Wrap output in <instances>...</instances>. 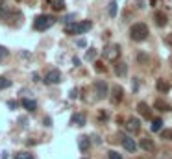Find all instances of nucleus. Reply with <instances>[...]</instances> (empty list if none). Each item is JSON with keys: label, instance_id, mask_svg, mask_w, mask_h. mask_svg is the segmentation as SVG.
<instances>
[{"label": "nucleus", "instance_id": "nucleus-1", "mask_svg": "<svg viewBox=\"0 0 172 159\" xmlns=\"http://www.w3.org/2000/svg\"><path fill=\"white\" fill-rule=\"evenodd\" d=\"M130 37L133 41H144L148 37V26L144 22H137L130 28Z\"/></svg>", "mask_w": 172, "mask_h": 159}, {"label": "nucleus", "instance_id": "nucleus-2", "mask_svg": "<svg viewBox=\"0 0 172 159\" xmlns=\"http://www.w3.org/2000/svg\"><path fill=\"white\" fill-rule=\"evenodd\" d=\"M54 22H56V19H54L52 15H39V17L34 20V28L39 30V31H45V30L52 28Z\"/></svg>", "mask_w": 172, "mask_h": 159}, {"label": "nucleus", "instance_id": "nucleus-3", "mask_svg": "<svg viewBox=\"0 0 172 159\" xmlns=\"http://www.w3.org/2000/svg\"><path fill=\"white\" fill-rule=\"evenodd\" d=\"M91 26H93L91 20H82V22H78V24H69L65 30H67V34L76 35V34H85V31H89Z\"/></svg>", "mask_w": 172, "mask_h": 159}, {"label": "nucleus", "instance_id": "nucleus-4", "mask_svg": "<svg viewBox=\"0 0 172 159\" xmlns=\"http://www.w3.org/2000/svg\"><path fill=\"white\" fill-rule=\"evenodd\" d=\"M120 56V46L119 45H109L104 48V57L109 59V61H117Z\"/></svg>", "mask_w": 172, "mask_h": 159}, {"label": "nucleus", "instance_id": "nucleus-5", "mask_svg": "<svg viewBox=\"0 0 172 159\" xmlns=\"http://www.w3.org/2000/svg\"><path fill=\"white\" fill-rule=\"evenodd\" d=\"M107 91H109V87H107V83H105L104 80L94 81V93H96V96H98L100 100L107 96Z\"/></svg>", "mask_w": 172, "mask_h": 159}, {"label": "nucleus", "instance_id": "nucleus-6", "mask_svg": "<svg viewBox=\"0 0 172 159\" xmlns=\"http://www.w3.org/2000/svg\"><path fill=\"white\" fill-rule=\"evenodd\" d=\"M61 81V72L58 69H52L46 76H45V83H48V85H56V83Z\"/></svg>", "mask_w": 172, "mask_h": 159}, {"label": "nucleus", "instance_id": "nucleus-7", "mask_svg": "<svg viewBox=\"0 0 172 159\" xmlns=\"http://www.w3.org/2000/svg\"><path fill=\"white\" fill-rule=\"evenodd\" d=\"M126 130L130 131V133H137L139 130H141V120H139V119H135V116H132V119H128Z\"/></svg>", "mask_w": 172, "mask_h": 159}, {"label": "nucleus", "instance_id": "nucleus-8", "mask_svg": "<svg viewBox=\"0 0 172 159\" xmlns=\"http://www.w3.org/2000/svg\"><path fill=\"white\" fill-rule=\"evenodd\" d=\"M137 111L141 113L143 119H148V120L152 119V111H150V107H148L144 102H139V104H137Z\"/></svg>", "mask_w": 172, "mask_h": 159}, {"label": "nucleus", "instance_id": "nucleus-9", "mask_svg": "<svg viewBox=\"0 0 172 159\" xmlns=\"http://www.w3.org/2000/svg\"><path fill=\"white\" fill-rule=\"evenodd\" d=\"M167 20H168V19H167V15H165V13H161V11H156V13H154V22H156L159 28L167 26Z\"/></svg>", "mask_w": 172, "mask_h": 159}, {"label": "nucleus", "instance_id": "nucleus-10", "mask_svg": "<svg viewBox=\"0 0 172 159\" xmlns=\"http://www.w3.org/2000/svg\"><path fill=\"white\" fill-rule=\"evenodd\" d=\"M120 143H122V146L126 148L128 152H135V150H137L135 141H133V139H130V137H122V141H120Z\"/></svg>", "mask_w": 172, "mask_h": 159}, {"label": "nucleus", "instance_id": "nucleus-11", "mask_svg": "<svg viewBox=\"0 0 172 159\" xmlns=\"http://www.w3.org/2000/svg\"><path fill=\"white\" fill-rule=\"evenodd\" d=\"M139 146H141L143 150H146V152H152L154 148H156L154 141H152V139H148V137H143V139H141V143H139Z\"/></svg>", "mask_w": 172, "mask_h": 159}, {"label": "nucleus", "instance_id": "nucleus-12", "mask_svg": "<svg viewBox=\"0 0 172 159\" xmlns=\"http://www.w3.org/2000/svg\"><path fill=\"white\" fill-rule=\"evenodd\" d=\"M111 94H113V102H120L122 96H124V89H122L120 85H115V87L111 89Z\"/></svg>", "mask_w": 172, "mask_h": 159}, {"label": "nucleus", "instance_id": "nucleus-13", "mask_svg": "<svg viewBox=\"0 0 172 159\" xmlns=\"http://www.w3.org/2000/svg\"><path fill=\"white\" fill-rule=\"evenodd\" d=\"M156 87H157V91H159V93H168V91H170V83H168L167 80L161 78V80H157Z\"/></svg>", "mask_w": 172, "mask_h": 159}, {"label": "nucleus", "instance_id": "nucleus-14", "mask_svg": "<svg viewBox=\"0 0 172 159\" xmlns=\"http://www.w3.org/2000/svg\"><path fill=\"white\" fill-rule=\"evenodd\" d=\"M115 72H117V76H126V72H128L126 63H122V61H117V63H115Z\"/></svg>", "mask_w": 172, "mask_h": 159}, {"label": "nucleus", "instance_id": "nucleus-15", "mask_svg": "<svg viewBox=\"0 0 172 159\" xmlns=\"http://www.w3.org/2000/svg\"><path fill=\"white\" fill-rule=\"evenodd\" d=\"M48 6L56 11H61V9H65V0H48Z\"/></svg>", "mask_w": 172, "mask_h": 159}, {"label": "nucleus", "instance_id": "nucleus-16", "mask_svg": "<svg viewBox=\"0 0 172 159\" xmlns=\"http://www.w3.org/2000/svg\"><path fill=\"white\" fill-rule=\"evenodd\" d=\"M22 107L28 111H35L37 109V102L35 100H30V98H22Z\"/></svg>", "mask_w": 172, "mask_h": 159}, {"label": "nucleus", "instance_id": "nucleus-17", "mask_svg": "<svg viewBox=\"0 0 172 159\" xmlns=\"http://www.w3.org/2000/svg\"><path fill=\"white\" fill-rule=\"evenodd\" d=\"M78 146H80V150H82V152H87V150H89V146H91L89 137H80V139H78Z\"/></svg>", "mask_w": 172, "mask_h": 159}, {"label": "nucleus", "instance_id": "nucleus-18", "mask_svg": "<svg viewBox=\"0 0 172 159\" xmlns=\"http://www.w3.org/2000/svg\"><path fill=\"white\" fill-rule=\"evenodd\" d=\"M11 15H13V11H11V9H9L6 4L0 6V17H2L4 20H9V19H11Z\"/></svg>", "mask_w": 172, "mask_h": 159}, {"label": "nucleus", "instance_id": "nucleus-19", "mask_svg": "<svg viewBox=\"0 0 172 159\" xmlns=\"http://www.w3.org/2000/svg\"><path fill=\"white\" fill-rule=\"evenodd\" d=\"M70 122H72L74 126H83V124H85V116H83L82 113H74L72 119H70Z\"/></svg>", "mask_w": 172, "mask_h": 159}, {"label": "nucleus", "instance_id": "nucleus-20", "mask_svg": "<svg viewBox=\"0 0 172 159\" xmlns=\"http://www.w3.org/2000/svg\"><path fill=\"white\" fill-rule=\"evenodd\" d=\"M154 105H156V109H159V111H170V105L165 100H161V98H157Z\"/></svg>", "mask_w": 172, "mask_h": 159}, {"label": "nucleus", "instance_id": "nucleus-21", "mask_svg": "<svg viewBox=\"0 0 172 159\" xmlns=\"http://www.w3.org/2000/svg\"><path fill=\"white\" fill-rule=\"evenodd\" d=\"M161 128H163V120H161V119H156V120H152V126H150V130H152L154 133L161 131Z\"/></svg>", "mask_w": 172, "mask_h": 159}, {"label": "nucleus", "instance_id": "nucleus-22", "mask_svg": "<svg viewBox=\"0 0 172 159\" xmlns=\"http://www.w3.org/2000/svg\"><path fill=\"white\" fill-rule=\"evenodd\" d=\"M161 139H165V141H172V130H161Z\"/></svg>", "mask_w": 172, "mask_h": 159}, {"label": "nucleus", "instance_id": "nucleus-23", "mask_svg": "<svg viewBox=\"0 0 172 159\" xmlns=\"http://www.w3.org/2000/svg\"><path fill=\"white\" fill-rule=\"evenodd\" d=\"M9 85H11V81H9L7 78H4V76H0V91H2V89H7Z\"/></svg>", "mask_w": 172, "mask_h": 159}, {"label": "nucleus", "instance_id": "nucleus-24", "mask_svg": "<svg viewBox=\"0 0 172 159\" xmlns=\"http://www.w3.org/2000/svg\"><path fill=\"white\" fill-rule=\"evenodd\" d=\"M15 159H35V157H34V154H28V152H20V154H17V155H15Z\"/></svg>", "mask_w": 172, "mask_h": 159}, {"label": "nucleus", "instance_id": "nucleus-25", "mask_svg": "<svg viewBox=\"0 0 172 159\" xmlns=\"http://www.w3.org/2000/svg\"><path fill=\"white\" fill-rule=\"evenodd\" d=\"M94 57H96V50H94V48L87 50V54H85V59H87V61H93Z\"/></svg>", "mask_w": 172, "mask_h": 159}, {"label": "nucleus", "instance_id": "nucleus-26", "mask_svg": "<svg viewBox=\"0 0 172 159\" xmlns=\"http://www.w3.org/2000/svg\"><path fill=\"white\" fill-rule=\"evenodd\" d=\"M107 157H109V159H124L119 152H113V150H111V152H107Z\"/></svg>", "mask_w": 172, "mask_h": 159}, {"label": "nucleus", "instance_id": "nucleus-27", "mask_svg": "<svg viewBox=\"0 0 172 159\" xmlns=\"http://www.w3.org/2000/svg\"><path fill=\"white\" fill-rule=\"evenodd\" d=\"M109 15H111V17L117 15V2H111V4H109Z\"/></svg>", "mask_w": 172, "mask_h": 159}, {"label": "nucleus", "instance_id": "nucleus-28", "mask_svg": "<svg viewBox=\"0 0 172 159\" xmlns=\"http://www.w3.org/2000/svg\"><path fill=\"white\" fill-rule=\"evenodd\" d=\"M7 54H9L7 48H6V46H0V59H6V57H7Z\"/></svg>", "mask_w": 172, "mask_h": 159}, {"label": "nucleus", "instance_id": "nucleus-29", "mask_svg": "<svg viewBox=\"0 0 172 159\" xmlns=\"http://www.w3.org/2000/svg\"><path fill=\"white\" fill-rule=\"evenodd\" d=\"M137 59H139V61H143V63H144V61H146L148 57H146V54H137Z\"/></svg>", "mask_w": 172, "mask_h": 159}, {"label": "nucleus", "instance_id": "nucleus-30", "mask_svg": "<svg viewBox=\"0 0 172 159\" xmlns=\"http://www.w3.org/2000/svg\"><path fill=\"white\" fill-rule=\"evenodd\" d=\"M7 105H9L11 109H17V102H13V100H9V102H7Z\"/></svg>", "mask_w": 172, "mask_h": 159}, {"label": "nucleus", "instance_id": "nucleus-31", "mask_svg": "<svg viewBox=\"0 0 172 159\" xmlns=\"http://www.w3.org/2000/svg\"><path fill=\"white\" fill-rule=\"evenodd\" d=\"M94 69H96V70H100V72H102V70H105V69L102 67V63H96V65H94Z\"/></svg>", "mask_w": 172, "mask_h": 159}, {"label": "nucleus", "instance_id": "nucleus-32", "mask_svg": "<svg viewBox=\"0 0 172 159\" xmlns=\"http://www.w3.org/2000/svg\"><path fill=\"white\" fill-rule=\"evenodd\" d=\"M45 126H52V119H50V116H46V119H45Z\"/></svg>", "mask_w": 172, "mask_h": 159}, {"label": "nucleus", "instance_id": "nucleus-33", "mask_svg": "<svg viewBox=\"0 0 172 159\" xmlns=\"http://www.w3.org/2000/svg\"><path fill=\"white\" fill-rule=\"evenodd\" d=\"M168 43H170V46H172V34H170V37H168Z\"/></svg>", "mask_w": 172, "mask_h": 159}, {"label": "nucleus", "instance_id": "nucleus-34", "mask_svg": "<svg viewBox=\"0 0 172 159\" xmlns=\"http://www.w3.org/2000/svg\"><path fill=\"white\" fill-rule=\"evenodd\" d=\"M83 159H87V157H83Z\"/></svg>", "mask_w": 172, "mask_h": 159}]
</instances>
